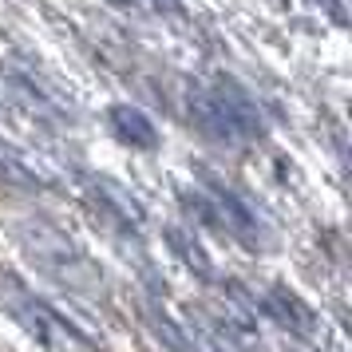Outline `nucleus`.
I'll return each mask as SVG.
<instances>
[{
	"label": "nucleus",
	"mask_w": 352,
	"mask_h": 352,
	"mask_svg": "<svg viewBox=\"0 0 352 352\" xmlns=\"http://www.w3.org/2000/svg\"><path fill=\"white\" fill-rule=\"evenodd\" d=\"M115 119H119L123 135H135L139 143H151V127H146V119L139 111H115Z\"/></svg>",
	"instance_id": "nucleus-1"
}]
</instances>
